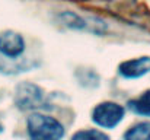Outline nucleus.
Instances as JSON below:
<instances>
[{"label":"nucleus","instance_id":"obj_3","mask_svg":"<svg viewBox=\"0 0 150 140\" xmlns=\"http://www.w3.org/2000/svg\"><path fill=\"white\" fill-rule=\"evenodd\" d=\"M44 91L34 83L22 82L16 86L15 102L21 109H37L44 105Z\"/></svg>","mask_w":150,"mask_h":140},{"label":"nucleus","instance_id":"obj_9","mask_svg":"<svg viewBox=\"0 0 150 140\" xmlns=\"http://www.w3.org/2000/svg\"><path fill=\"white\" fill-rule=\"evenodd\" d=\"M0 131H1V127H0Z\"/></svg>","mask_w":150,"mask_h":140},{"label":"nucleus","instance_id":"obj_7","mask_svg":"<svg viewBox=\"0 0 150 140\" xmlns=\"http://www.w3.org/2000/svg\"><path fill=\"white\" fill-rule=\"evenodd\" d=\"M124 139H136V140H150V123H139L128 129L124 134Z\"/></svg>","mask_w":150,"mask_h":140},{"label":"nucleus","instance_id":"obj_4","mask_svg":"<svg viewBox=\"0 0 150 140\" xmlns=\"http://www.w3.org/2000/svg\"><path fill=\"white\" fill-rule=\"evenodd\" d=\"M23 51H25V40L21 34L10 29L0 32V53L4 57L15 60L19 55H22Z\"/></svg>","mask_w":150,"mask_h":140},{"label":"nucleus","instance_id":"obj_8","mask_svg":"<svg viewBox=\"0 0 150 140\" xmlns=\"http://www.w3.org/2000/svg\"><path fill=\"white\" fill-rule=\"evenodd\" d=\"M73 139H103V140H106L108 139V134H105V133H102V131H98V130L89 129V130L77 131V133L73 136Z\"/></svg>","mask_w":150,"mask_h":140},{"label":"nucleus","instance_id":"obj_2","mask_svg":"<svg viewBox=\"0 0 150 140\" xmlns=\"http://www.w3.org/2000/svg\"><path fill=\"white\" fill-rule=\"evenodd\" d=\"M125 109L115 102H102L92 111V121L103 129L117 127L124 118Z\"/></svg>","mask_w":150,"mask_h":140},{"label":"nucleus","instance_id":"obj_1","mask_svg":"<svg viewBox=\"0 0 150 140\" xmlns=\"http://www.w3.org/2000/svg\"><path fill=\"white\" fill-rule=\"evenodd\" d=\"M28 134L32 139H61L64 136V127L55 118L44 114H31L26 121Z\"/></svg>","mask_w":150,"mask_h":140},{"label":"nucleus","instance_id":"obj_6","mask_svg":"<svg viewBox=\"0 0 150 140\" xmlns=\"http://www.w3.org/2000/svg\"><path fill=\"white\" fill-rule=\"evenodd\" d=\"M127 105L134 114H139L143 117H150V91L142 93L139 98L130 99L127 102Z\"/></svg>","mask_w":150,"mask_h":140},{"label":"nucleus","instance_id":"obj_5","mask_svg":"<svg viewBox=\"0 0 150 140\" xmlns=\"http://www.w3.org/2000/svg\"><path fill=\"white\" fill-rule=\"evenodd\" d=\"M118 73L127 79H136L147 75L150 73V57L144 55V57L122 61L118 66Z\"/></svg>","mask_w":150,"mask_h":140}]
</instances>
